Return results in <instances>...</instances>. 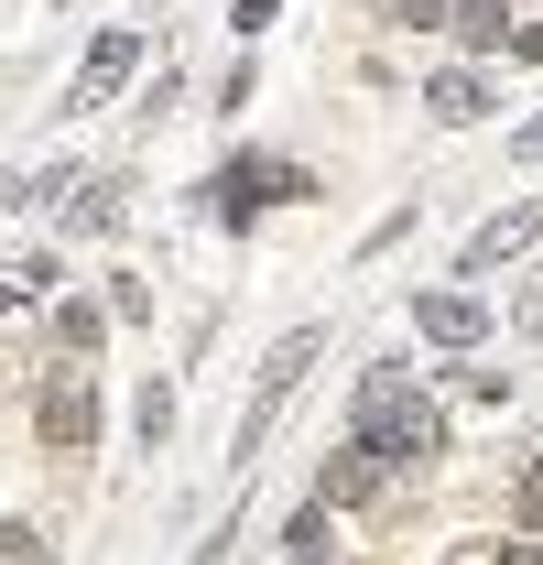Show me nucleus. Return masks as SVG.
Instances as JSON below:
<instances>
[{"label":"nucleus","instance_id":"dca6fc26","mask_svg":"<svg viewBox=\"0 0 543 565\" xmlns=\"http://www.w3.org/2000/svg\"><path fill=\"white\" fill-rule=\"evenodd\" d=\"M22 305H33V282H22V273H0V327H11Z\"/></svg>","mask_w":543,"mask_h":565},{"label":"nucleus","instance_id":"7ed1b4c3","mask_svg":"<svg viewBox=\"0 0 543 565\" xmlns=\"http://www.w3.org/2000/svg\"><path fill=\"white\" fill-rule=\"evenodd\" d=\"M206 185H217V217H239V228H251L262 207H283V196H316L294 163H217Z\"/></svg>","mask_w":543,"mask_h":565},{"label":"nucleus","instance_id":"6ab92c4d","mask_svg":"<svg viewBox=\"0 0 543 565\" xmlns=\"http://www.w3.org/2000/svg\"><path fill=\"white\" fill-rule=\"evenodd\" d=\"M392 11H403V22H446V0H392Z\"/></svg>","mask_w":543,"mask_h":565},{"label":"nucleus","instance_id":"423d86ee","mask_svg":"<svg viewBox=\"0 0 543 565\" xmlns=\"http://www.w3.org/2000/svg\"><path fill=\"white\" fill-rule=\"evenodd\" d=\"M98 435V403H87V370H55V392H44V446H87Z\"/></svg>","mask_w":543,"mask_h":565},{"label":"nucleus","instance_id":"6e6552de","mask_svg":"<svg viewBox=\"0 0 543 565\" xmlns=\"http://www.w3.org/2000/svg\"><path fill=\"white\" fill-rule=\"evenodd\" d=\"M381 479H392V468H381V457H370V446H348L338 468H327V479H316V500H327V511H359V500L381 490Z\"/></svg>","mask_w":543,"mask_h":565},{"label":"nucleus","instance_id":"20e7f679","mask_svg":"<svg viewBox=\"0 0 543 565\" xmlns=\"http://www.w3.org/2000/svg\"><path fill=\"white\" fill-rule=\"evenodd\" d=\"M131 66H141V33H131V22H120V33H98V44H87V66H76V98H66V109H109V98L131 87Z\"/></svg>","mask_w":543,"mask_h":565},{"label":"nucleus","instance_id":"ddd939ff","mask_svg":"<svg viewBox=\"0 0 543 565\" xmlns=\"http://www.w3.org/2000/svg\"><path fill=\"white\" fill-rule=\"evenodd\" d=\"M163 435H174V392L152 381V392H141V446H163Z\"/></svg>","mask_w":543,"mask_h":565},{"label":"nucleus","instance_id":"9d476101","mask_svg":"<svg viewBox=\"0 0 543 565\" xmlns=\"http://www.w3.org/2000/svg\"><path fill=\"white\" fill-rule=\"evenodd\" d=\"M98 327H109V305H55V359H66V370H87Z\"/></svg>","mask_w":543,"mask_h":565},{"label":"nucleus","instance_id":"9b49d317","mask_svg":"<svg viewBox=\"0 0 543 565\" xmlns=\"http://www.w3.org/2000/svg\"><path fill=\"white\" fill-rule=\"evenodd\" d=\"M446 11H457V44H468V55H489V44L511 33V0H446Z\"/></svg>","mask_w":543,"mask_h":565},{"label":"nucleus","instance_id":"a211bd4d","mask_svg":"<svg viewBox=\"0 0 543 565\" xmlns=\"http://www.w3.org/2000/svg\"><path fill=\"white\" fill-rule=\"evenodd\" d=\"M511 163H543V120H522V131H511Z\"/></svg>","mask_w":543,"mask_h":565},{"label":"nucleus","instance_id":"f3484780","mask_svg":"<svg viewBox=\"0 0 543 565\" xmlns=\"http://www.w3.org/2000/svg\"><path fill=\"white\" fill-rule=\"evenodd\" d=\"M511 55H533V66H543V11H533V22H511Z\"/></svg>","mask_w":543,"mask_h":565},{"label":"nucleus","instance_id":"2eb2a0df","mask_svg":"<svg viewBox=\"0 0 543 565\" xmlns=\"http://www.w3.org/2000/svg\"><path fill=\"white\" fill-rule=\"evenodd\" d=\"M522 533H543V457L522 468Z\"/></svg>","mask_w":543,"mask_h":565},{"label":"nucleus","instance_id":"f257e3e1","mask_svg":"<svg viewBox=\"0 0 543 565\" xmlns=\"http://www.w3.org/2000/svg\"><path fill=\"white\" fill-rule=\"evenodd\" d=\"M348 446H370L381 468H413V457L446 446V414L413 392L403 370H370V381H359V435H348Z\"/></svg>","mask_w":543,"mask_h":565},{"label":"nucleus","instance_id":"1a4fd4ad","mask_svg":"<svg viewBox=\"0 0 543 565\" xmlns=\"http://www.w3.org/2000/svg\"><path fill=\"white\" fill-rule=\"evenodd\" d=\"M424 109H435L446 131H468L478 109H489V87H478V66H446V76H435V87H424Z\"/></svg>","mask_w":543,"mask_h":565},{"label":"nucleus","instance_id":"4468645a","mask_svg":"<svg viewBox=\"0 0 543 565\" xmlns=\"http://www.w3.org/2000/svg\"><path fill=\"white\" fill-rule=\"evenodd\" d=\"M0 565H44V533L33 522H0Z\"/></svg>","mask_w":543,"mask_h":565},{"label":"nucleus","instance_id":"0eeeda50","mask_svg":"<svg viewBox=\"0 0 543 565\" xmlns=\"http://www.w3.org/2000/svg\"><path fill=\"white\" fill-rule=\"evenodd\" d=\"M413 327H424L435 349H478V338H489V316H478V294H413Z\"/></svg>","mask_w":543,"mask_h":565},{"label":"nucleus","instance_id":"f8f14e48","mask_svg":"<svg viewBox=\"0 0 543 565\" xmlns=\"http://www.w3.org/2000/svg\"><path fill=\"white\" fill-rule=\"evenodd\" d=\"M283 565H327V500H305V511H294V544H283Z\"/></svg>","mask_w":543,"mask_h":565},{"label":"nucleus","instance_id":"f03ea898","mask_svg":"<svg viewBox=\"0 0 543 565\" xmlns=\"http://www.w3.org/2000/svg\"><path fill=\"white\" fill-rule=\"evenodd\" d=\"M327 359V327H294L283 349L262 359V381H251V403H239V435H228V457H239V479H251V457L272 446V424H283V403L305 392V370Z\"/></svg>","mask_w":543,"mask_h":565},{"label":"nucleus","instance_id":"39448f33","mask_svg":"<svg viewBox=\"0 0 543 565\" xmlns=\"http://www.w3.org/2000/svg\"><path fill=\"white\" fill-rule=\"evenodd\" d=\"M533 239H543V196H522V207H500V217H489V228L468 239V262H457V273H478V282H489L500 262H522Z\"/></svg>","mask_w":543,"mask_h":565}]
</instances>
